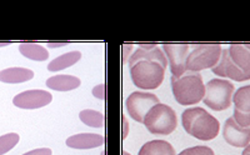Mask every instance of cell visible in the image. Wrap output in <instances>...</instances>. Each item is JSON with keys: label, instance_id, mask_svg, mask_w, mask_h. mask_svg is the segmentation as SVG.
<instances>
[{"label": "cell", "instance_id": "obj_1", "mask_svg": "<svg viewBox=\"0 0 250 155\" xmlns=\"http://www.w3.org/2000/svg\"><path fill=\"white\" fill-rule=\"evenodd\" d=\"M182 125L189 135L203 141L215 139L220 130L218 119L200 107L184 110L182 114Z\"/></svg>", "mask_w": 250, "mask_h": 155}, {"label": "cell", "instance_id": "obj_2", "mask_svg": "<svg viewBox=\"0 0 250 155\" xmlns=\"http://www.w3.org/2000/svg\"><path fill=\"white\" fill-rule=\"evenodd\" d=\"M171 90L178 104L194 105L203 102L205 85L199 73L187 71L180 78L171 76Z\"/></svg>", "mask_w": 250, "mask_h": 155}, {"label": "cell", "instance_id": "obj_3", "mask_svg": "<svg viewBox=\"0 0 250 155\" xmlns=\"http://www.w3.org/2000/svg\"><path fill=\"white\" fill-rule=\"evenodd\" d=\"M129 69L134 85L143 90H154L159 88L165 78L164 66L150 60H140Z\"/></svg>", "mask_w": 250, "mask_h": 155}, {"label": "cell", "instance_id": "obj_4", "mask_svg": "<svg viewBox=\"0 0 250 155\" xmlns=\"http://www.w3.org/2000/svg\"><path fill=\"white\" fill-rule=\"evenodd\" d=\"M143 124L151 134L169 135L178 127V119L173 108L158 103L146 113Z\"/></svg>", "mask_w": 250, "mask_h": 155}, {"label": "cell", "instance_id": "obj_5", "mask_svg": "<svg viewBox=\"0 0 250 155\" xmlns=\"http://www.w3.org/2000/svg\"><path fill=\"white\" fill-rule=\"evenodd\" d=\"M234 85L225 79H211L205 85V95L203 103L215 111L228 109L233 103Z\"/></svg>", "mask_w": 250, "mask_h": 155}, {"label": "cell", "instance_id": "obj_6", "mask_svg": "<svg viewBox=\"0 0 250 155\" xmlns=\"http://www.w3.org/2000/svg\"><path fill=\"white\" fill-rule=\"evenodd\" d=\"M220 44H195L187 59V71L199 73L204 69H213L222 57Z\"/></svg>", "mask_w": 250, "mask_h": 155}, {"label": "cell", "instance_id": "obj_7", "mask_svg": "<svg viewBox=\"0 0 250 155\" xmlns=\"http://www.w3.org/2000/svg\"><path fill=\"white\" fill-rule=\"evenodd\" d=\"M159 103V98L153 93L146 91H134L126 98L125 107L129 115L137 123H143L149 110Z\"/></svg>", "mask_w": 250, "mask_h": 155}, {"label": "cell", "instance_id": "obj_8", "mask_svg": "<svg viewBox=\"0 0 250 155\" xmlns=\"http://www.w3.org/2000/svg\"><path fill=\"white\" fill-rule=\"evenodd\" d=\"M190 46V44H163V51L170 65L171 76L180 78L187 73V59Z\"/></svg>", "mask_w": 250, "mask_h": 155}, {"label": "cell", "instance_id": "obj_9", "mask_svg": "<svg viewBox=\"0 0 250 155\" xmlns=\"http://www.w3.org/2000/svg\"><path fill=\"white\" fill-rule=\"evenodd\" d=\"M53 100V95L49 91L34 89V90H26L18 94L13 99V104L20 109L33 110L39 108L46 107Z\"/></svg>", "mask_w": 250, "mask_h": 155}, {"label": "cell", "instance_id": "obj_10", "mask_svg": "<svg viewBox=\"0 0 250 155\" xmlns=\"http://www.w3.org/2000/svg\"><path fill=\"white\" fill-rule=\"evenodd\" d=\"M223 138L234 148H245L250 144V128H243L234 120L233 116L225 120Z\"/></svg>", "mask_w": 250, "mask_h": 155}, {"label": "cell", "instance_id": "obj_11", "mask_svg": "<svg viewBox=\"0 0 250 155\" xmlns=\"http://www.w3.org/2000/svg\"><path fill=\"white\" fill-rule=\"evenodd\" d=\"M215 75L220 76V78H225V79H230L234 82H245V80H250L247 76L244 71L240 69L231 62L230 57H229V51L228 49H223L222 57L219 59L218 64L211 69Z\"/></svg>", "mask_w": 250, "mask_h": 155}, {"label": "cell", "instance_id": "obj_12", "mask_svg": "<svg viewBox=\"0 0 250 155\" xmlns=\"http://www.w3.org/2000/svg\"><path fill=\"white\" fill-rule=\"evenodd\" d=\"M140 60H150V62H156L162 64L164 68L168 66V59L165 57L164 51L155 44H139V48L137 50H134L131 54L130 59H129L128 64L129 68L133 66L135 63L140 62Z\"/></svg>", "mask_w": 250, "mask_h": 155}, {"label": "cell", "instance_id": "obj_13", "mask_svg": "<svg viewBox=\"0 0 250 155\" xmlns=\"http://www.w3.org/2000/svg\"><path fill=\"white\" fill-rule=\"evenodd\" d=\"M65 144L66 147L71 148V149H94V148L102 147L104 144V136L99 135V134H91V133H82V134L69 136Z\"/></svg>", "mask_w": 250, "mask_h": 155}, {"label": "cell", "instance_id": "obj_14", "mask_svg": "<svg viewBox=\"0 0 250 155\" xmlns=\"http://www.w3.org/2000/svg\"><path fill=\"white\" fill-rule=\"evenodd\" d=\"M228 51L231 62L250 79V49L245 44H231Z\"/></svg>", "mask_w": 250, "mask_h": 155}, {"label": "cell", "instance_id": "obj_15", "mask_svg": "<svg viewBox=\"0 0 250 155\" xmlns=\"http://www.w3.org/2000/svg\"><path fill=\"white\" fill-rule=\"evenodd\" d=\"M82 82L74 75H54L46 80V87L55 91H70L80 87Z\"/></svg>", "mask_w": 250, "mask_h": 155}, {"label": "cell", "instance_id": "obj_16", "mask_svg": "<svg viewBox=\"0 0 250 155\" xmlns=\"http://www.w3.org/2000/svg\"><path fill=\"white\" fill-rule=\"evenodd\" d=\"M34 78V71L26 68H8L0 71V82L6 84H20Z\"/></svg>", "mask_w": 250, "mask_h": 155}, {"label": "cell", "instance_id": "obj_17", "mask_svg": "<svg viewBox=\"0 0 250 155\" xmlns=\"http://www.w3.org/2000/svg\"><path fill=\"white\" fill-rule=\"evenodd\" d=\"M138 155H175V150L169 141L150 140L140 148Z\"/></svg>", "mask_w": 250, "mask_h": 155}, {"label": "cell", "instance_id": "obj_18", "mask_svg": "<svg viewBox=\"0 0 250 155\" xmlns=\"http://www.w3.org/2000/svg\"><path fill=\"white\" fill-rule=\"evenodd\" d=\"M82 59V53L79 50H73L69 53L62 54L60 57L55 58L48 64L49 71H60L66 68H70L73 65L77 64Z\"/></svg>", "mask_w": 250, "mask_h": 155}, {"label": "cell", "instance_id": "obj_19", "mask_svg": "<svg viewBox=\"0 0 250 155\" xmlns=\"http://www.w3.org/2000/svg\"><path fill=\"white\" fill-rule=\"evenodd\" d=\"M19 51L23 57L34 62H45L49 58V51L35 43H21L19 45Z\"/></svg>", "mask_w": 250, "mask_h": 155}, {"label": "cell", "instance_id": "obj_20", "mask_svg": "<svg viewBox=\"0 0 250 155\" xmlns=\"http://www.w3.org/2000/svg\"><path fill=\"white\" fill-rule=\"evenodd\" d=\"M233 103L236 110L242 113H250V85L239 88L234 91Z\"/></svg>", "mask_w": 250, "mask_h": 155}, {"label": "cell", "instance_id": "obj_21", "mask_svg": "<svg viewBox=\"0 0 250 155\" xmlns=\"http://www.w3.org/2000/svg\"><path fill=\"white\" fill-rule=\"evenodd\" d=\"M80 120L90 128H102L104 125V115L93 109L82 110L79 113Z\"/></svg>", "mask_w": 250, "mask_h": 155}, {"label": "cell", "instance_id": "obj_22", "mask_svg": "<svg viewBox=\"0 0 250 155\" xmlns=\"http://www.w3.org/2000/svg\"><path fill=\"white\" fill-rule=\"evenodd\" d=\"M19 140L20 136L17 133H8L5 135L0 136V155H4L10 152L19 143Z\"/></svg>", "mask_w": 250, "mask_h": 155}, {"label": "cell", "instance_id": "obj_23", "mask_svg": "<svg viewBox=\"0 0 250 155\" xmlns=\"http://www.w3.org/2000/svg\"><path fill=\"white\" fill-rule=\"evenodd\" d=\"M178 155H215V154H214V152L209 147H205V145H196V147H191L183 150V152L179 153Z\"/></svg>", "mask_w": 250, "mask_h": 155}, {"label": "cell", "instance_id": "obj_24", "mask_svg": "<svg viewBox=\"0 0 250 155\" xmlns=\"http://www.w3.org/2000/svg\"><path fill=\"white\" fill-rule=\"evenodd\" d=\"M233 118L240 127L250 128V113H242V111L234 109Z\"/></svg>", "mask_w": 250, "mask_h": 155}, {"label": "cell", "instance_id": "obj_25", "mask_svg": "<svg viewBox=\"0 0 250 155\" xmlns=\"http://www.w3.org/2000/svg\"><path fill=\"white\" fill-rule=\"evenodd\" d=\"M105 84H99L97 87L93 88V90H91V94H93L95 98L100 99V100H104L105 99Z\"/></svg>", "mask_w": 250, "mask_h": 155}, {"label": "cell", "instance_id": "obj_26", "mask_svg": "<svg viewBox=\"0 0 250 155\" xmlns=\"http://www.w3.org/2000/svg\"><path fill=\"white\" fill-rule=\"evenodd\" d=\"M122 49H123V63L129 62L131 54L134 53V45L133 44H125V45L122 46Z\"/></svg>", "mask_w": 250, "mask_h": 155}, {"label": "cell", "instance_id": "obj_27", "mask_svg": "<svg viewBox=\"0 0 250 155\" xmlns=\"http://www.w3.org/2000/svg\"><path fill=\"white\" fill-rule=\"evenodd\" d=\"M23 155H51V150L49 148H40V149L30 150Z\"/></svg>", "mask_w": 250, "mask_h": 155}, {"label": "cell", "instance_id": "obj_28", "mask_svg": "<svg viewBox=\"0 0 250 155\" xmlns=\"http://www.w3.org/2000/svg\"><path fill=\"white\" fill-rule=\"evenodd\" d=\"M122 125H123L122 138L125 140V138L128 136V133H129V123L128 120H126V118H125V115H122Z\"/></svg>", "mask_w": 250, "mask_h": 155}, {"label": "cell", "instance_id": "obj_29", "mask_svg": "<svg viewBox=\"0 0 250 155\" xmlns=\"http://www.w3.org/2000/svg\"><path fill=\"white\" fill-rule=\"evenodd\" d=\"M69 43H59V44H53V43H49L48 46L49 48H59V46H62V45H68Z\"/></svg>", "mask_w": 250, "mask_h": 155}, {"label": "cell", "instance_id": "obj_30", "mask_svg": "<svg viewBox=\"0 0 250 155\" xmlns=\"http://www.w3.org/2000/svg\"><path fill=\"white\" fill-rule=\"evenodd\" d=\"M242 155H250V144L248 145V147L244 148V150H243Z\"/></svg>", "mask_w": 250, "mask_h": 155}, {"label": "cell", "instance_id": "obj_31", "mask_svg": "<svg viewBox=\"0 0 250 155\" xmlns=\"http://www.w3.org/2000/svg\"><path fill=\"white\" fill-rule=\"evenodd\" d=\"M122 155H131V154H129L128 152H123V154Z\"/></svg>", "mask_w": 250, "mask_h": 155}, {"label": "cell", "instance_id": "obj_32", "mask_svg": "<svg viewBox=\"0 0 250 155\" xmlns=\"http://www.w3.org/2000/svg\"><path fill=\"white\" fill-rule=\"evenodd\" d=\"M245 45H247V48L250 49V44H245Z\"/></svg>", "mask_w": 250, "mask_h": 155}]
</instances>
